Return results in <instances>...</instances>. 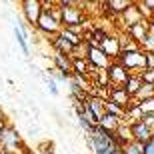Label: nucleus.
<instances>
[{
    "instance_id": "nucleus-1",
    "label": "nucleus",
    "mask_w": 154,
    "mask_h": 154,
    "mask_svg": "<svg viewBox=\"0 0 154 154\" xmlns=\"http://www.w3.org/2000/svg\"><path fill=\"white\" fill-rule=\"evenodd\" d=\"M38 30L40 34L44 36H56L60 34V30H62V18H60V4L52 6V8H44L42 14H40L38 22L34 26Z\"/></svg>"
},
{
    "instance_id": "nucleus-2",
    "label": "nucleus",
    "mask_w": 154,
    "mask_h": 154,
    "mask_svg": "<svg viewBox=\"0 0 154 154\" xmlns=\"http://www.w3.org/2000/svg\"><path fill=\"white\" fill-rule=\"evenodd\" d=\"M126 70H130L132 74H140L148 68V60H146V52L142 48L138 50H128V52H120V56L116 58Z\"/></svg>"
},
{
    "instance_id": "nucleus-3",
    "label": "nucleus",
    "mask_w": 154,
    "mask_h": 154,
    "mask_svg": "<svg viewBox=\"0 0 154 154\" xmlns=\"http://www.w3.org/2000/svg\"><path fill=\"white\" fill-rule=\"evenodd\" d=\"M0 148L8 150V152H12V154H18L20 150H26L24 144H22V138H20V134L16 132L14 126L8 124L6 128L0 130Z\"/></svg>"
},
{
    "instance_id": "nucleus-4",
    "label": "nucleus",
    "mask_w": 154,
    "mask_h": 154,
    "mask_svg": "<svg viewBox=\"0 0 154 154\" xmlns=\"http://www.w3.org/2000/svg\"><path fill=\"white\" fill-rule=\"evenodd\" d=\"M60 18H62V26L64 28H82V24L86 22L84 10L78 8L76 4L60 6Z\"/></svg>"
},
{
    "instance_id": "nucleus-5",
    "label": "nucleus",
    "mask_w": 154,
    "mask_h": 154,
    "mask_svg": "<svg viewBox=\"0 0 154 154\" xmlns=\"http://www.w3.org/2000/svg\"><path fill=\"white\" fill-rule=\"evenodd\" d=\"M130 70H126L118 60H112L108 68H106V76H108V88H124L128 78H130Z\"/></svg>"
},
{
    "instance_id": "nucleus-6",
    "label": "nucleus",
    "mask_w": 154,
    "mask_h": 154,
    "mask_svg": "<svg viewBox=\"0 0 154 154\" xmlns=\"http://www.w3.org/2000/svg\"><path fill=\"white\" fill-rule=\"evenodd\" d=\"M130 134L134 142L144 146L146 142L154 140V126L148 124L146 120H136V122H130Z\"/></svg>"
},
{
    "instance_id": "nucleus-7",
    "label": "nucleus",
    "mask_w": 154,
    "mask_h": 154,
    "mask_svg": "<svg viewBox=\"0 0 154 154\" xmlns=\"http://www.w3.org/2000/svg\"><path fill=\"white\" fill-rule=\"evenodd\" d=\"M86 60H88V64H90L92 68H96V70H106L110 64H112V58H110L100 46H88Z\"/></svg>"
},
{
    "instance_id": "nucleus-8",
    "label": "nucleus",
    "mask_w": 154,
    "mask_h": 154,
    "mask_svg": "<svg viewBox=\"0 0 154 154\" xmlns=\"http://www.w3.org/2000/svg\"><path fill=\"white\" fill-rule=\"evenodd\" d=\"M44 10V4L40 0H22V16H24V22L34 28L36 22H38L40 14Z\"/></svg>"
},
{
    "instance_id": "nucleus-9",
    "label": "nucleus",
    "mask_w": 154,
    "mask_h": 154,
    "mask_svg": "<svg viewBox=\"0 0 154 154\" xmlns=\"http://www.w3.org/2000/svg\"><path fill=\"white\" fill-rule=\"evenodd\" d=\"M12 30H14V38H16L22 54L28 58L30 56V46H28V32H26V30H28V24H24L22 20H14Z\"/></svg>"
},
{
    "instance_id": "nucleus-10",
    "label": "nucleus",
    "mask_w": 154,
    "mask_h": 154,
    "mask_svg": "<svg viewBox=\"0 0 154 154\" xmlns=\"http://www.w3.org/2000/svg\"><path fill=\"white\" fill-rule=\"evenodd\" d=\"M120 16L124 18V22H126V26H124V30L128 28V26H134V24H138V22H144V20H148V18L144 16V12H142V6L138 4V2H134V4L128 8V10H124Z\"/></svg>"
},
{
    "instance_id": "nucleus-11",
    "label": "nucleus",
    "mask_w": 154,
    "mask_h": 154,
    "mask_svg": "<svg viewBox=\"0 0 154 154\" xmlns=\"http://www.w3.org/2000/svg\"><path fill=\"white\" fill-rule=\"evenodd\" d=\"M100 48H102L106 54H108L112 60L120 56V52H122V46H120V36H114V34H106V38L100 42Z\"/></svg>"
},
{
    "instance_id": "nucleus-12",
    "label": "nucleus",
    "mask_w": 154,
    "mask_h": 154,
    "mask_svg": "<svg viewBox=\"0 0 154 154\" xmlns=\"http://www.w3.org/2000/svg\"><path fill=\"white\" fill-rule=\"evenodd\" d=\"M106 100L122 106L124 110L132 104V96L126 92V88H108V96H106Z\"/></svg>"
},
{
    "instance_id": "nucleus-13",
    "label": "nucleus",
    "mask_w": 154,
    "mask_h": 154,
    "mask_svg": "<svg viewBox=\"0 0 154 154\" xmlns=\"http://www.w3.org/2000/svg\"><path fill=\"white\" fill-rule=\"evenodd\" d=\"M52 60H54V68H58L60 72H64V74L72 76V58L68 56V54H62V52H54L52 54Z\"/></svg>"
},
{
    "instance_id": "nucleus-14",
    "label": "nucleus",
    "mask_w": 154,
    "mask_h": 154,
    "mask_svg": "<svg viewBox=\"0 0 154 154\" xmlns=\"http://www.w3.org/2000/svg\"><path fill=\"white\" fill-rule=\"evenodd\" d=\"M50 44L54 46V52H62V54H68V56H72V52H74V44H72L70 40H66L62 34L52 36Z\"/></svg>"
},
{
    "instance_id": "nucleus-15",
    "label": "nucleus",
    "mask_w": 154,
    "mask_h": 154,
    "mask_svg": "<svg viewBox=\"0 0 154 154\" xmlns=\"http://www.w3.org/2000/svg\"><path fill=\"white\" fill-rule=\"evenodd\" d=\"M122 122L124 120L120 118V116H114V114H110V112H106V114L102 116V118L98 120V126L102 128V130H108V132H116L122 126Z\"/></svg>"
},
{
    "instance_id": "nucleus-16",
    "label": "nucleus",
    "mask_w": 154,
    "mask_h": 154,
    "mask_svg": "<svg viewBox=\"0 0 154 154\" xmlns=\"http://www.w3.org/2000/svg\"><path fill=\"white\" fill-rule=\"evenodd\" d=\"M124 32L130 36V38L136 40L138 44H140V42L146 38V34H148V20H144V22H138V24H134V26H128Z\"/></svg>"
},
{
    "instance_id": "nucleus-17",
    "label": "nucleus",
    "mask_w": 154,
    "mask_h": 154,
    "mask_svg": "<svg viewBox=\"0 0 154 154\" xmlns=\"http://www.w3.org/2000/svg\"><path fill=\"white\" fill-rule=\"evenodd\" d=\"M134 4V0H106V10L112 12V14H116V16H120L124 10H128L130 6Z\"/></svg>"
},
{
    "instance_id": "nucleus-18",
    "label": "nucleus",
    "mask_w": 154,
    "mask_h": 154,
    "mask_svg": "<svg viewBox=\"0 0 154 154\" xmlns=\"http://www.w3.org/2000/svg\"><path fill=\"white\" fill-rule=\"evenodd\" d=\"M150 98H154V84H146V82H144V84L140 86V90L132 96V102L140 104V102H144V100H150Z\"/></svg>"
},
{
    "instance_id": "nucleus-19",
    "label": "nucleus",
    "mask_w": 154,
    "mask_h": 154,
    "mask_svg": "<svg viewBox=\"0 0 154 154\" xmlns=\"http://www.w3.org/2000/svg\"><path fill=\"white\" fill-rule=\"evenodd\" d=\"M144 84V80H142V76L140 74H130V78H128V82H126V92L130 94V96H134L138 90H140V86Z\"/></svg>"
},
{
    "instance_id": "nucleus-20",
    "label": "nucleus",
    "mask_w": 154,
    "mask_h": 154,
    "mask_svg": "<svg viewBox=\"0 0 154 154\" xmlns=\"http://www.w3.org/2000/svg\"><path fill=\"white\" fill-rule=\"evenodd\" d=\"M106 112H110V114H114V116H120L122 120L126 118V110L122 106H118V104L110 102V100H106Z\"/></svg>"
},
{
    "instance_id": "nucleus-21",
    "label": "nucleus",
    "mask_w": 154,
    "mask_h": 154,
    "mask_svg": "<svg viewBox=\"0 0 154 154\" xmlns=\"http://www.w3.org/2000/svg\"><path fill=\"white\" fill-rule=\"evenodd\" d=\"M42 80H44V84L48 86V90H50V94L52 96H58L60 92H58V82L54 78H52L50 74H46V76H42Z\"/></svg>"
},
{
    "instance_id": "nucleus-22",
    "label": "nucleus",
    "mask_w": 154,
    "mask_h": 154,
    "mask_svg": "<svg viewBox=\"0 0 154 154\" xmlns=\"http://www.w3.org/2000/svg\"><path fill=\"white\" fill-rule=\"evenodd\" d=\"M122 152L124 154H142V144H138V142L132 140V142H128L124 148H122Z\"/></svg>"
},
{
    "instance_id": "nucleus-23",
    "label": "nucleus",
    "mask_w": 154,
    "mask_h": 154,
    "mask_svg": "<svg viewBox=\"0 0 154 154\" xmlns=\"http://www.w3.org/2000/svg\"><path fill=\"white\" fill-rule=\"evenodd\" d=\"M140 76L146 84H154V68H146L144 72H140Z\"/></svg>"
},
{
    "instance_id": "nucleus-24",
    "label": "nucleus",
    "mask_w": 154,
    "mask_h": 154,
    "mask_svg": "<svg viewBox=\"0 0 154 154\" xmlns=\"http://www.w3.org/2000/svg\"><path fill=\"white\" fill-rule=\"evenodd\" d=\"M142 154H154V140H150L142 146Z\"/></svg>"
},
{
    "instance_id": "nucleus-25",
    "label": "nucleus",
    "mask_w": 154,
    "mask_h": 154,
    "mask_svg": "<svg viewBox=\"0 0 154 154\" xmlns=\"http://www.w3.org/2000/svg\"><path fill=\"white\" fill-rule=\"evenodd\" d=\"M42 154H54V144L52 142H44L42 144Z\"/></svg>"
},
{
    "instance_id": "nucleus-26",
    "label": "nucleus",
    "mask_w": 154,
    "mask_h": 154,
    "mask_svg": "<svg viewBox=\"0 0 154 154\" xmlns=\"http://www.w3.org/2000/svg\"><path fill=\"white\" fill-rule=\"evenodd\" d=\"M140 4H142L144 8H148L150 12H154V0H140Z\"/></svg>"
},
{
    "instance_id": "nucleus-27",
    "label": "nucleus",
    "mask_w": 154,
    "mask_h": 154,
    "mask_svg": "<svg viewBox=\"0 0 154 154\" xmlns=\"http://www.w3.org/2000/svg\"><path fill=\"white\" fill-rule=\"evenodd\" d=\"M6 126H8V120H6V114L2 112V110H0V130H2V128H6Z\"/></svg>"
},
{
    "instance_id": "nucleus-28",
    "label": "nucleus",
    "mask_w": 154,
    "mask_h": 154,
    "mask_svg": "<svg viewBox=\"0 0 154 154\" xmlns=\"http://www.w3.org/2000/svg\"><path fill=\"white\" fill-rule=\"evenodd\" d=\"M78 0H58V4L60 6H68V4H76Z\"/></svg>"
},
{
    "instance_id": "nucleus-29",
    "label": "nucleus",
    "mask_w": 154,
    "mask_h": 154,
    "mask_svg": "<svg viewBox=\"0 0 154 154\" xmlns=\"http://www.w3.org/2000/svg\"><path fill=\"white\" fill-rule=\"evenodd\" d=\"M36 132H38V128H34V126H30V128H28V134H30V136H34Z\"/></svg>"
}]
</instances>
